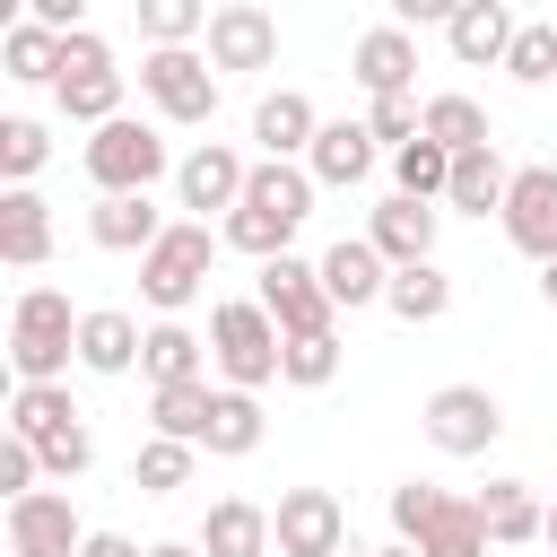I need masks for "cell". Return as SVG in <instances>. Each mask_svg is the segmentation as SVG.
<instances>
[{
  "label": "cell",
  "instance_id": "1",
  "mask_svg": "<svg viewBox=\"0 0 557 557\" xmlns=\"http://www.w3.org/2000/svg\"><path fill=\"white\" fill-rule=\"evenodd\" d=\"M278 357H287V331L270 322L261 296H226V305H209V366H218V383L261 392V383H278Z\"/></svg>",
  "mask_w": 557,
  "mask_h": 557
},
{
  "label": "cell",
  "instance_id": "2",
  "mask_svg": "<svg viewBox=\"0 0 557 557\" xmlns=\"http://www.w3.org/2000/svg\"><path fill=\"white\" fill-rule=\"evenodd\" d=\"M70 357H78V313H70V296H61V287H26V296L9 305V374H17V383H61Z\"/></svg>",
  "mask_w": 557,
  "mask_h": 557
},
{
  "label": "cell",
  "instance_id": "3",
  "mask_svg": "<svg viewBox=\"0 0 557 557\" xmlns=\"http://www.w3.org/2000/svg\"><path fill=\"white\" fill-rule=\"evenodd\" d=\"M218 244H226V235H209V218H174V226H165V235L139 252V296H148V305L174 322V313H183V305L209 287Z\"/></svg>",
  "mask_w": 557,
  "mask_h": 557
},
{
  "label": "cell",
  "instance_id": "4",
  "mask_svg": "<svg viewBox=\"0 0 557 557\" xmlns=\"http://www.w3.org/2000/svg\"><path fill=\"white\" fill-rule=\"evenodd\" d=\"M78 165H87V183H96V191H157V174H165L174 157H165V131H157V122L113 113L104 131H87Z\"/></svg>",
  "mask_w": 557,
  "mask_h": 557
},
{
  "label": "cell",
  "instance_id": "5",
  "mask_svg": "<svg viewBox=\"0 0 557 557\" xmlns=\"http://www.w3.org/2000/svg\"><path fill=\"white\" fill-rule=\"evenodd\" d=\"M52 96H61V113L87 122V131H104V122L122 113V70H113V44H104L96 26L61 35V78H52Z\"/></svg>",
  "mask_w": 557,
  "mask_h": 557
},
{
  "label": "cell",
  "instance_id": "6",
  "mask_svg": "<svg viewBox=\"0 0 557 557\" xmlns=\"http://www.w3.org/2000/svg\"><path fill=\"white\" fill-rule=\"evenodd\" d=\"M139 96L165 122H209L218 113V61L191 52V44H148L139 52Z\"/></svg>",
  "mask_w": 557,
  "mask_h": 557
},
{
  "label": "cell",
  "instance_id": "7",
  "mask_svg": "<svg viewBox=\"0 0 557 557\" xmlns=\"http://www.w3.org/2000/svg\"><path fill=\"white\" fill-rule=\"evenodd\" d=\"M418 426H426V444H435V453L479 461V453L505 435V409H496V392H487V383H444V392H426Z\"/></svg>",
  "mask_w": 557,
  "mask_h": 557
},
{
  "label": "cell",
  "instance_id": "8",
  "mask_svg": "<svg viewBox=\"0 0 557 557\" xmlns=\"http://www.w3.org/2000/svg\"><path fill=\"white\" fill-rule=\"evenodd\" d=\"M261 305H270V322L296 339V331H339V305H331V287H322V261H305V252H278V261H261V287H252Z\"/></svg>",
  "mask_w": 557,
  "mask_h": 557
},
{
  "label": "cell",
  "instance_id": "9",
  "mask_svg": "<svg viewBox=\"0 0 557 557\" xmlns=\"http://www.w3.org/2000/svg\"><path fill=\"white\" fill-rule=\"evenodd\" d=\"M270 531H278V557H339L348 548V505L331 487H287L270 505Z\"/></svg>",
  "mask_w": 557,
  "mask_h": 557
},
{
  "label": "cell",
  "instance_id": "10",
  "mask_svg": "<svg viewBox=\"0 0 557 557\" xmlns=\"http://www.w3.org/2000/svg\"><path fill=\"white\" fill-rule=\"evenodd\" d=\"M9 557H78L87 548V522L61 487H35V496H9Z\"/></svg>",
  "mask_w": 557,
  "mask_h": 557
},
{
  "label": "cell",
  "instance_id": "11",
  "mask_svg": "<svg viewBox=\"0 0 557 557\" xmlns=\"http://www.w3.org/2000/svg\"><path fill=\"white\" fill-rule=\"evenodd\" d=\"M505 244L531 252V261H557V165H522L513 191H505Z\"/></svg>",
  "mask_w": 557,
  "mask_h": 557
},
{
  "label": "cell",
  "instance_id": "12",
  "mask_svg": "<svg viewBox=\"0 0 557 557\" xmlns=\"http://www.w3.org/2000/svg\"><path fill=\"white\" fill-rule=\"evenodd\" d=\"M244 183H252V165H244L226 139H200V148L174 165V200L200 209V218H209V209H244Z\"/></svg>",
  "mask_w": 557,
  "mask_h": 557
},
{
  "label": "cell",
  "instance_id": "13",
  "mask_svg": "<svg viewBox=\"0 0 557 557\" xmlns=\"http://www.w3.org/2000/svg\"><path fill=\"white\" fill-rule=\"evenodd\" d=\"M435 235H444V209H435V200H409V191H392V200L366 218V244H374L392 270L435 261Z\"/></svg>",
  "mask_w": 557,
  "mask_h": 557
},
{
  "label": "cell",
  "instance_id": "14",
  "mask_svg": "<svg viewBox=\"0 0 557 557\" xmlns=\"http://www.w3.org/2000/svg\"><path fill=\"white\" fill-rule=\"evenodd\" d=\"M209 61H218V70H270V61H278V17H270L261 0H226V9L209 17Z\"/></svg>",
  "mask_w": 557,
  "mask_h": 557
},
{
  "label": "cell",
  "instance_id": "15",
  "mask_svg": "<svg viewBox=\"0 0 557 557\" xmlns=\"http://www.w3.org/2000/svg\"><path fill=\"white\" fill-rule=\"evenodd\" d=\"M348 78L366 87V104H374V96H409V87H418V35H409V26H374V35H357Z\"/></svg>",
  "mask_w": 557,
  "mask_h": 557
},
{
  "label": "cell",
  "instance_id": "16",
  "mask_svg": "<svg viewBox=\"0 0 557 557\" xmlns=\"http://www.w3.org/2000/svg\"><path fill=\"white\" fill-rule=\"evenodd\" d=\"M305 174H313L322 191H357V183L374 174V131H366V122H322L313 148H305Z\"/></svg>",
  "mask_w": 557,
  "mask_h": 557
},
{
  "label": "cell",
  "instance_id": "17",
  "mask_svg": "<svg viewBox=\"0 0 557 557\" xmlns=\"http://www.w3.org/2000/svg\"><path fill=\"white\" fill-rule=\"evenodd\" d=\"M0 261L9 270H44L52 261V209L35 183H9L0 191Z\"/></svg>",
  "mask_w": 557,
  "mask_h": 557
},
{
  "label": "cell",
  "instance_id": "18",
  "mask_svg": "<svg viewBox=\"0 0 557 557\" xmlns=\"http://www.w3.org/2000/svg\"><path fill=\"white\" fill-rule=\"evenodd\" d=\"M157 235H165V218H157L148 191H96V209H87V244L96 252H148Z\"/></svg>",
  "mask_w": 557,
  "mask_h": 557
},
{
  "label": "cell",
  "instance_id": "19",
  "mask_svg": "<svg viewBox=\"0 0 557 557\" xmlns=\"http://www.w3.org/2000/svg\"><path fill=\"white\" fill-rule=\"evenodd\" d=\"M513 9L505 0H461V17L444 26V44H453V61L461 70H505V52H513Z\"/></svg>",
  "mask_w": 557,
  "mask_h": 557
},
{
  "label": "cell",
  "instance_id": "20",
  "mask_svg": "<svg viewBox=\"0 0 557 557\" xmlns=\"http://www.w3.org/2000/svg\"><path fill=\"white\" fill-rule=\"evenodd\" d=\"M322 287H331V305H383V287H392V261L366 244V235H339L331 252H322Z\"/></svg>",
  "mask_w": 557,
  "mask_h": 557
},
{
  "label": "cell",
  "instance_id": "21",
  "mask_svg": "<svg viewBox=\"0 0 557 557\" xmlns=\"http://www.w3.org/2000/svg\"><path fill=\"white\" fill-rule=\"evenodd\" d=\"M479 522H487L496 548H531V540L548 531V505H540L531 479H487V487H479Z\"/></svg>",
  "mask_w": 557,
  "mask_h": 557
},
{
  "label": "cell",
  "instance_id": "22",
  "mask_svg": "<svg viewBox=\"0 0 557 557\" xmlns=\"http://www.w3.org/2000/svg\"><path fill=\"white\" fill-rule=\"evenodd\" d=\"M313 131H322V113H313V96H305V87H278V96H261V104H252V139H261V157H296V165H305Z\"/></svg>",
  "mask_w": 557,
  "mask_h": 557
},
{
  "label": "cell",
  "instance_id": "23",
  "mask_svg": "<svg viewBox=\"0 0 557 557\" xmlns=\"http://www.w3.org/2000/svg\"><path fill=\"white\" fill-rule=\"evenodd\" d=\"M139 348H148V331H139L122 305L78 313V366H87V374H131V366H139Z\"/></svg>",
  "mask_w": 557,
  "mask_h": 557
},
{
  "label": "cell",
  "instance_id": "24",
  "mask_svg": "<svg viewBox=\"0 0 557 557\" xmlns=\"http://www.w3.org/2000/svg\"><path fill=\"white\" fill-rule=\"evenodd\" d=\"M200 548H209V557H270V548H278L270 505H252V496H218L209 522H200Z\"/></svg>",
  "mask_w": 557,
  "mask_h": 557
},
{
  "label": "cell",
  "instance_id": "25",
  "mask_svg": "<svg viewBox=\"0 0 557 557\" xmlns=\"http://www.w3.org/2000/svg\"><path fill=\"white\" fill-rule=\"evenodd\" d=\"M505 191H513L505 157H496V148H461V157H453V183H444V209H461V218H505Z\"/></svg>",
  "mask_w": 557,
  "mask_h": 557
},
{
  "label": "cell",
  "instance_id": "26",
  "mask_svg": "<svg viewBox=\"0 0 557 557\" xmlns=\"http://www.w3.org/2000/svg\"><path fill=\"white\" fill-rule=\"evenodd\" d=\"M139 374H148V392H165V383H209V339L183 331V322H148Z\"/></svg>",
  "mask_w": 557,
  "mask_h": 557
},
{
  "label": "cell",
  "instance_id": "27",
  "mask_svg": "<svg viewBox=\"0 0 557 557\" xmlns=\"http://www.w3.org/2000/svg\"><path fill=\"white\" fill-rule=\"evenodd\" d=\"M261 435H270V418H261V392H235V383H218V409H209V435H200V453H218V461H244V453H261Z\"/></svg>",
  "mask_w": 557,
  "mask_h": 557
},
{
  "label": "cell",
  "instance_id": "28",
  "mask_svg": "<svg viewBox=\"0 0 557 557\" xmlns=\"http://www.w3.org/2000/svg\"><path fill=\"white\" fill-rule=\"evenodd\" d=\"M409 548H418V557H487L496 540H487V522H479V496H444Z\"/></svg>",
  "mask_w": 557,
  "mask_h": 557
},
{
  "label": "cell",
  "instance_id": "29",
  "mask_svg": "<svg viewBox=\"0 0 557 557\" xmlns=\"http://www.w3.org/2000/svg\"><path fill=\"white\" fill-rule=\"evenodd\" d=\"M0 70H9L17 87H52V78H61V35L35 26V17H17V26L0 35Z\"/></svg>",
  "mask_w": 557,
  "mask_h": 557
},
{
  "label": "cell",
  "instance_id": "30",
  "mask_svg": "<svg viewBox=\"0 0 557 557\" xmlns=\"http://www.w3.org/2000/svg\"><path fill=\"white\" fill-rule=\"evenodd\" d=\"M296 226L305 218H287V209H261V200H244V209H226V252H252V261H278L287 244H296Z\"/></svg>",
  "mask_w": 557,
  "mask_h": 557
},
{
  "label": "cell",
  "instance_id": "31",
  "mask_svg": "<svg viewBox=\"0 0 557 557\" xmlns=\"http://www.w3.org/2000/svg\"><path fill=\"white\" fill-rule=\"evenodd\" d=\"M383 305L418 331V322H444L453 313V278L435 270V261H409V270H392V287H383Z\"/></svg>",
  "mask_w": 557,
  "mask_h": 557
},
{
  "label": "cell",
  "instance_id": "32",
  "mask_svg": "<svg viewBox=\"0 0 557 557\" xmlns=\"http://www.w3.org/2000/svg\"><path fill=\"white\" fill-rule=\"evenodd\" d=\"M61 426H78V400H70V383H17V392H9V435L44 444V435H61Z\"/></svg>",
  "mask_w": 557,
  "mask_h": 557
},
{
  "label": "cell",
  "instance_id": "33",
  "mask_svg": "<svg viewBox=\"0 0 557 557\" xmlns=\"http://www.w3.org/2000/svg\"><path fill=\"white\" fill-rule=\"evenodd\" d=\"M209 409H218V383H165V392H148V426L174 435V444H200Z\"/></svg>",
  "mask_w": 557,
  "mask_h": 557
},
{
  "label": "cell",
  "instance_id": "34",
  "mask_svg": "<svg viewBox=\"0 0 557 557\" xmlns=\"http://www.w3.org/2000/svg\"><path fill=\"white\" fill-rule=\"evenodd\" d=\"M191 461H200V444L148 435V444L131 453V487H139V496H174V487H191Z\"/></svg>",
  "mask_w": 557,
  "mask_h": 557
},
{
  "label": "cell",
  "instance_id": "35",
  "mask_svg": "<svg viewBox=\"0 0 557 557\" xmlns=\"http://www.w3.org/2000/svg\"><path fill=\"white\" fill-rule=\"evenodd\" d=\"M392 183H400L409 200H444V183H453V148L418 131L409 148H392Z\"/></svg>",
  "mask_w": 557,
  "mask_h": 557
},
{
  "label": "cell",
  "instance_id": "36",
  "mask_svg": "<svg viewBox=\"0 0 557 557\" xmlns=\"http://www.w3.org/2000/svg\"><path fill=\"white\" fill-rule=\"evenodd\" d=\"M426 139H444L453 157H461V148H496V139H487V104H479V96H426Z\"/></svg>",
  "mask_w": 557,
  "mask_h": 557
},
{
  "label": "cell",
  "instance_id": "37",
  "mask_svg": "<svg viewBox=\"0 0 557 557\" xmlns=\"http://www.w3.org/2000/svg\"><path fill=\"white\" fill-rule=\"evenodd\" d=\"M331 374H339V331H296V339H287V357H278V383L322 392Z\"/></svg>",
  "mask_w": 557,
  "mask_h": 557
},
{
  "label": "cell",
  "instance_id": "38",
  "mask_svg": "<svg viewBox=\"0 0 557 557\" xmlns=\"http://www.w3.org/2000/svg\"><path fill=\"white\" fill-rule=\"evenodd\" d=\"M131 17H139V35L148 44H191V35H209V0H131Z\"/></svg>",
  "mask_w": 557,
  "mask_h": 557
},
{
  "label": "cell",
  "instance_id": "39",
  "mask_svg": "<svg viewBox=\"0 0 557 557\" xmlns=\"http://www.w3.org/2000/svg\"><path fill=\"white\" fill-rule=\"evenodd\" d=\"M44 157H52V131L26 122V113H9V122H0V174H9V183H35Z\"/></svg>",
  "mask_w": 557,
  "mask_h": 557
},
{
  "label": "cell",
  "instance_id": "40",
  "mask_svg": "<svg viewBox=\"0 0 557 557\" xmlns=\"http://www.w3.org/2000/svg\"><path fill=\"white\" fill-rule=\"evenodd\" d=\"M505 70H513L522 87H548V78H557V26H522L513 52H505Z\"/></svg>",
  "mask_w": 557,
  "mask_h": 557
},
{
  "label": "cell",
  "instance_id": "41",
  "mask_svg": "<svg viewBox=\"0 0 557 557\" xmlns=\"http://www.w3.org/2000/svg\"><path fill=\"white\" fill-rule=\"evenodd\" d=\"M366 131H374V148H409V139L426 131V104H409V96H374V104H366Z\"/></svg>",
  "mask_w": 557,
  "mask_h": 557
},
{
  "label": "cell",
  "instance_id": "42",
  "mask_svg": "<svg viewBox=\"0 0 557 557\" xmlns=\"http://www.w3.org/2000/svg\"><path fill=\"white\" fill-rule=\"evenodd\" d=\"M35 453H44V479H78V470L96 461V435H87V418H78V426H61V435H44Z\"/></svg>",
  "mask_w": 557,
  "mask_h": 557
},
{
  "label": "cell",
  "instance_id": "43",
  "mask_svg": "<svg viewBox=\"0 0 557 557\" xmlns=\"http://www.w3.org/2000/svg\"><path fill=\"white\" fill-rule=\"evenodd\" d=\"M435 505H444V487H435V479H400V487H392V531H400V540H418Z\"/></svg>",
  "mask_w": 557,
  "mask_h": 557
},
{
  "label": "cell",
  "instance_id": "44",
  "mask_svg": "<svg viewBox=\"0 0 557 557\" xmlns=\"http://www.w3.org/2000/svg\"><path fill=\"white\" fill-rule=\"evenodd\" d=\"M35 479H44V453L26 435H9L0 444V496H35Z\"/></svg>",
  "mask_w": 557,
  "mask_h": 557
},
{
  "label": "cell",
  "instance_id": "45",
  "mask_svg": "<svg viewBox=\"0 0 557 557\" xmlns=\"http://www.w3.org/2000/svg\"><path fill=\"white\" fill-rule=\"evenodd\" d=\"M383 9H392V26H409V35H418V26H453V17H461V0H383Z\"/></svg>",
  "mask_w": 557,
  "mask_h": 557
},
{
  "label": "cell",
  "instance_id": "46",
  "mask_svg": "<svg viewBox=\"0 0 557 557\" xmlns=\"http://www.w3.org/2000/svg\"><path fill=\"white\" fill-rule=\"evenodd\" d=\"M26 17L52 26V35H78V26H87V0H26Z\"/></svg>",
  "mask_w": 557,
  "mask_h": 557
},
{
  "label": "cell",
  "instance_id": "47",
  "mask_svg": "<svg viewBox=\"0 0 557 557\" xmlns=\"http://www.w3.org/2000/svg\"><path fill=\"white\" fill-rule=\"evenodd\" d=\"M78 557H148V548H139V540H122V531H87V548H78Z\"/></svg>",
  "mask_w": 557,
  "mask_h": 557
},
{
  "label": "cell",
  "instance_id": "48",
  "mask_svg": "<svg viewBox=\"0 0 557 557\" xmlns=\"http://www.w3.org/2000/svg\"><path fill=\"white\" fill-rule=\"evenodd\" d=\"M148 557H209V548H200V540H157Z\"/></svg>",
  "mask_w": 557,
  "mask_h": 557
},
{
  "label": "cell",
  "instance_id": "49",
  "mask_svg": "<svg viewBox=\"0 0 557 557\" xmlns=\"http://www.w3.org/2000/svg\"><path fill=\"white\" fill-rule=\"evenodd\" d=\"M540 296H548V305H557V261H540Z\"/></svg>",
  "mask_w": 557,
  "mask_h": 557
},
{
  "label": "cell",
  "instance_id": "50",
  "mask_svg": "<svg viewBox=\"0 0 557 557\" xmlns=\"http://www.w3.org/2000/svg\"><path fill=\"white\" fill-rule=\"evenodd\" d=\"M374 557H418V548H409V540H392V548H374Z\"/></svg>",
  "mask_w": 557,
  "mask_h": 557
},
{
  "label": "cell",
  "instance_id": "51",
  "mask_svg": "<svg viewBox=\"0 0 557 557\" xmlns=\"http://www.w3.org/2000/svg\"><path fill=\"white\" fill-rule=\"evenodd\" d=\"M540 540H548V548H557V496H548V531H540Z\"/></svg>",
  "mask_w": 557,
  "mask_h": 557
}]
</instances>
